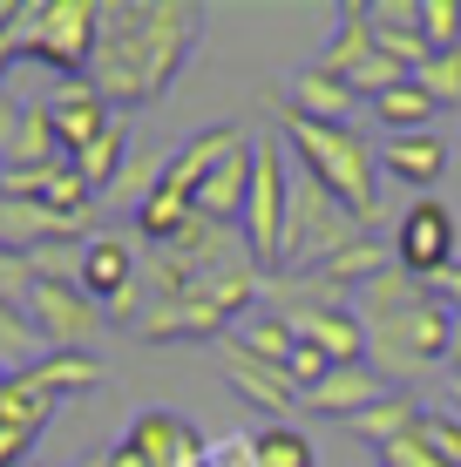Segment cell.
Wrapping results in <instances>:
<instances>
[{
    "mask_svg": "<svg viewBox=\"0 0 461 467\" xmlns=\"http://www.w3.org/2000/svg\"><path fill=\"white\" fill-rule=\"evenodd\" d=\"M197 35H204V7H190V0H109L89 82L102 88L109 109H150L183 75Z\"/></svg>",
    "mask_w": 461,
    "mask_h": 467,
    "instance_id": "6da1fadb",
    "label": "cell"
},
{
    "mask_svg": "<svg viewBox=\"0 0 461 467\" xmlns=\"http://www.w3.org/2000/svg\"><path fill=\"white\" fill-rule=\"evenodd\" d=\"M353 312L367 318V366L393 393H407L421 373H435L448 359V339H455V305L421 285L414 271L387 265L367 292L353 298Z\"/></svg>",
    "mask_w": 461,
    "mask_h": 467,
    "instance_id": "7a4b0ae2",
    "label": "cell"
},
{
    "mask_svg": "<svg viewBox=\"0 0 461 467\" xmlns=\"http://www.w3.org/2000/svg\"><path fill=\"white\" fill-rule=\"evenodd\" d=\"M278 136H285V150L299 156V170L373 231L380 211H387V190H380L387 170H380L373 136H360L353 122H306V116H292V109H278Z\"/></svg>",
    "mask_w": 461,
    "mask_h": 467,
    "instance_id": "3957f363",
    "label": "cell"
},
{
    "mask_svg": "<svg viewBox=\"0 0 461 467\" xmlns=\"http://www.w3.org/2000/svg\"><path fill=\"white\" fill-rule=\"evenodd\" d=\"M109 0H21V27H14V55L55 68L61 82L89 75L95 35H102Z\"/></svg>",
    "mask_w": 461,
    "mask_h": 467,
    "instance_id": "277c9868",
    "label": "cell"
},
{
    "mask_svg": "<svg viewBox=\"0 0 461 467\" xmlns=\"http://www.w3.org/2000/svg\"><path fill=\"white\" fill-rule=\"evenodd\" d=\"M367 223L346 211L340 197H326L306 170L292 176V211H285V257H278V278H306L320 271L326 257H340L346 244H360Z\"/></svg>",
    "mask_w": 461,
    "mask_h": 467,
    "instance_id": "5b68a950",
    "label": "cell"
},
{
    "mask_svg": "<svg viewBox=\"0 0 461 467\" xmlns=\"http://www.w3.org/2000/svg\"><path fill=\"white\" fill-rule=\"evenodd\" d=\"M292 163H285V142L265 136L258 142V176H251V203H245V223H237V237H245V251L258 257L265 278H278V257H285V211H292Z\"/></svg>",
    "mask_w": 461,
    "mask_h": 467,
    "instance_id": "8992f818",
    "label": "cell"
},
{
    "mask_svg": "<svg viewBox=\"0 0 461 467\" xmlns=\"http://www.w3.org/2000/svg\"><path fill=\"white\" fill-rule=\"evenodd\" d=\"M312 68H326V75H340L346 88L360 95V102H373V95H387V88H401V82H414V75L401 68L393 55H380V41H373V21H367V0H346L340 7V35H332V47Z\"/></svg>",
    "mask_w": 461,
    "mask_h": 467,
    "instance_id": "52a82bcc",
    "label": "cell"
},
{
    "mask_svg": "<svg viewBox=\"0 0 461 467\" xmlns=\"http://www.w3.org/2000/svg\"><path fill=\"white\" fill-rule=\"evenodd\" d=\"M27 318H35V332H41V346L47 352H82L95 332H102V305H95L75 278H61L55 265H41V278H35V292H27L21 305Z\"/></svg>",
    "mask_w": 461,
    "mask_h": 467,
    "instance_id": "ba28073f",
    "label": "cell"
},
{
    "mask_svg": "<svg viewBox=\"0 0 461 467\" xmlns=\"http://www.w3.org/2000/svg\"><path fill=\"white\" fill-rule=\"evenodd\" d=\"M387 244H393V265H401V271H414L421 285H441L455 271V211L441 197L407 203Z\"/></svg>",
    "mask_w": 461,
    "mask_h": 467,
    "instance_id": "9c48e42d",
    "label": "cell"
},
{
    "mask_svg": "<svg viewBox=\"0 0 461 467\" xmlns=\"http://www.w3.org/2000/svg\"><path fill=\"white\" fill-rule=\"evenodd\" d=\"M217 366H225L231 393L245 400V407H258L265 420H285V413H299V407H306V393H299V379L285 373V366L258 359V352H251V346H237V339L217 346Z\"/></svg>",
    "mask_w": 461,
    "mask_h": 467,
    "instance_id": "30bf717a",
    "label": "cell"
},
{
    "mask_svg": "<svg viewBox=\"0 0 461 467\" xmlns=\"http://www.w3.org/2000/svg\"><path fill=\"white\" fill-rule=\"evenodd\" d=\"M122 447H136L142 467H204L211 461L204 454V433L190 420H177L170 407H142L130 420V433H122Z\"/></svg>",
    "mask_w": 461,
    "mask_h": 467,
    "instance_id": "8fae6325",
    "label": "cell"
},
{
    "mask_svg": "<svg viewBox=\"0 0 461 467\" xmlns=\"http://www.w3.org/2000/svg\"><path fill=\"white\" fill-rule=\"evenodd\" d=\"M47 116H55V142H61V156H68V163L89 150V142H102L109 129H116V116H109V102H102V88H95L89 75L47 88Z\"/></svg>",
    "mask_w": 461,
    "mask_h": 467,
    "instance_id": "7c38bea8",
    "label": "cell"
},
{
    "mask_svg": "<svg viewBox=\"0 0 461 467\" xmlns=\"http://www.w3.org/2000/svg\"><path fill=\"white\" fill-rule=\"evenodd\" d=\"M68 278L109 312L116 298L136 292V244H130V237H116V231H95V237H82V257H75Z\"/></svg>",
    "mask_w": 461,
    "mask_h": 467,
    "instance_id": "4fadbf2b",
    "label": "cell"
},
{
    "mask_svg": "<svg viewBox=\"0 0 461 467\" xmlns=\"http://www.w3.org/2000/svg\"><path fill=\"white\" fill-rule=\"evenodd\" d=\"M278 318H292V332L306 346H320L332 366L367 359V318H360L353 305H299V312H278Z\"/></svg>",
    "mask_w": 461,
    "mask_h": 467,
    "instance_id": "5bb4252c",
    "label": "cell"
},
{
    "mask_svg": "<svg viewBox=\"0 0 461 467\" xmlns=\"http://www.w3.org/2000/svg\"><path fill=\"white\" fill-rule=\"evenodd\" d=\"M387 393H393V386L360 359V366H332V373L306 393V407H299V413H320V420H346V427H353L360 413H373Z\"/></svg>",
    "mask_w": 461,
    "mask_h": 467,
    "instance_id": "9a60e30c",
    "label": "cell"
},
{
    "mask_svg": "<svg viewBox=\"0 0 461 467\" xmlns=\"http://www.w3.org/2000/svg\"><path fill=\"white\" fill-rule=\"evenodd\" d=\"M251 176H258V142H237V150L225 156V163L211 170V183L197 190V217L204 223H245V203H251Z\"/></svg>",
    "mask_w": 461,
    "mask_h": 467,
    "instance_id": "2e32d148",
    "label": "cell"
},
{
    "mask_svg": "<svg viewBox=\"0 0 461 467\" xmlns=\"http://www.w3.org/2000/svg\"><path fill=\"white\" fill-rule=\"evenodd\" d=\"M237 142H245V129H237V122H211V129H197V136H190L183 150H170L163 183H170V190H183V197H197V190L211 183V170L225 163Z\"/></svg>",
    "mask_w": 461,
    "mask_h": 467,
    "instance_id": "e0dca14e",
    "label": "cell"
},
{
    "mask_svg": "<svg viewBox=\"0 0 461 467\" xmlns=\"http://www.w3.org/2000/svg\"><path fill=\"white\" fill-rule=\"evenodd\" d=\"M278 109H292V116H306V122H353L360 95L346 88L340 75H326V68H299L292 82H285Z\"/></svg>",
    "mask_w": 461,
    "mask_h": 467,
    "instance_id": "ac0fdd59",
    "label": "cell"
},
{
    "mask_svg": "<svg viewBox=\"0 0 461 467\" xmlns=\"http://www.w3.org/2000/svg\"><path fill=\"white\" fill-rule=\"evenodd\" d=\"M380 170L393 176V183H407V190H435L441 183V170H448V142L441 136H387L380 142Z\"/></svg>",
    "mask_w": 461,
    "mask_h": 467,
    "instance_id": "d6986e66",
    "label": "cell"
},
{
    "mask_svg": "<svg viewBox=\"0 0 461 467\" xmlns=\"http://www.w3.org/2000/svg\"><path fill=\"white\" fill-rule=\"evenodd\" d=\"M82 223L41 211V203H21V197H0V257H35L47 237H75Z\"/></svg>",
    "mask_w": 461,
    "mask_h": 467,
    "instance_id": "ffe728a7",
    "label": "cell"
},
{
    "mask_svg": "<svg viewBox=\"0 0 461 467\" xmlns=\"http://www.w3.org/2000/svg\"><path fill=\"white\" fill-rule=\"evenodd\" d=\"M130 150H136V136H130V129H122V122H116V129H109V136H102V142H89V150H82V156H75V163H68V170H75V176H82V183H89V197H95V203H102V197H109V190H116V176H122V163H130Z\"/></svg>",
    "mask_w": 461,
    "mask_h": 467,
    "instance_id": "44dd1931",
    "label": "cell"
},
{
    "mask_svg": "<svg viewBox=\"0 0 461 467\" xmlns=\"http://www.w3.org/2000/svg\"><path fill=\"white\" fill-rule=\"evenodd\" d=\"M163 170H170V156H163V150H142V142H136V150H130V163H122V176H116V190H109L102 203H122V211L136 217L142 203H150L156 190H163Z\"/></svg>",
    "mask_w": 461,
    "mask_h": 467,
    "instance_id": "7402d4cb",
    "label": "cell"
},
{
    "mask_svg": "<svg viewBox=\"0 0 461 467\" xmlns=\"http://www.w3.org/2000/svg\"><path fill=\"white\" fill-rule=\"evenodd\" d=\"M414 427H421V400L414 393H387L373 413H360V420H353V433H360V441H373L380 454H387L393 441H407Z\"/></svg>",
    "mask_w": 461,
    "mask_h": 467,
    "instance_id": "603a6c76",
    "label": "cell"
},
{
    "mask_svg": "<svg viewBox=\"0 0 461 467\" xmlns=\"http://www.w3.org/2000/svg\"><path fill=\"white\" fill-rule=\"evenodd\" d=\"M373 122L387 129V136H421V129L435 122V102H427L421 82H401L387 95H373Z\"/></svg>",
    "mask_w": 461,
    "mask_h": 467,
    "instance_id": "cb8c5ba5",
    "label": "cell"
},
{
    "mask_svg": "<svg viewBox=\"0 0 461 467\" xmlns=\"http://www.w3.org/2000/svg\"><path fill=\"white\" fill-rule=\"evenodd\" d=\"M251 454H258V467H320L306 427H292V420H265L251 433Z\"/></svg>",
    "mask_w": 461,
    "mask_h": 467,
    "instance_id": "d4e9b609",
    "label": "cell"
},
{
    "mask_svg": "<svg viewBox=\"0 0 461 467\" xmlns=\"http://www.w3.org/2000/svg\"><path fill=\"white\" fill-rule=\"evenodd\" d=\"M237 346H251L258 359L285 366V359L299 352V332H292V318H278V312H251V318H245V332H237Z\"/></svg>",
    "mask_w": 461,
    "mask_h": 467,
    "instance_id": "484cf974",
    "label": "cell"
},
{
    "mask_svg": "<svg viewBox=\"0 0 461 467\" xmlns=\"http://www.w3.org/2000/svg\"><path fill=\"white\" fill-rule=\"evenodd\" d=\"M414 82L427 88V102H435V109H455L461 102V47H435V55L414 68Z\"/></svg>",
    "mask_w": 461,
    "mask_h": 467,
    "instance_id": "4316f807",
    "label": "cell"
},
{
    "mask_svg": "<svg viewBox=\"0 0 461 467\" xmlns=\"http://www.w3.org/2000/svg\"><path fill=\"white\" fill-rule=\"evenodd\" d=\"M414 441L427 447L435 467H461V413H435V407H427L421 427H414Z\"/></svg>",
    "mask_w": 461,
    "mask_h": 467,
    "instance_id": "83f0119b",
    "label": "cell"
},
{
    "mask_svg": "<svg viewBox=\"0 0 461 467\" xmlns=\"http://www.w3.org/2000/svg\"><path fill=\"white\" fill-rule=\"evenodd\" d=\"M21 352H27V359H41V332H35V318H27L14 298H0V366L21 359Z\"/></svg>",
    "mask_w": 461,
    "mask_h": 467,
    "instance_id": "f1b7e54d",
    "label": "cell"
},
{
    "mask_svg": "<svg viewBox=\"0 0 461 467\" xmlns=\"http://www.w3.org/2000/svg\"><path fill=\"white\" fill-rule=\"evenodd\" d=\"M427 47H461V0H421Z\"/></svg>",
    "mask_w": 461,
    "mask_h": 467,
    "instance_id": "f546056e",
    "label": "cell"
},
{
    "mask_svg": "<svg viewBox=\"0 0 461 467\" xmlns=\"http://www.w3.org/2000/svg\"><path fill=\"white\" fill-rule=\"evenodd\" d=\"M41 433H21V427H0V467H21L27 454H35Z\"/></svg>",
    "mask_w": 461,
    "mask_h": 467,
    "instance_id": "4dcf8cb0",
    "label": "cell"
},
{
    "mask_svg": "<svg viewBox=\"0 0 461 467\" xmlns=\"http://www.w3.org/2000/svg\"><path fill=\"white\" fill-rule=\"evenodd\" d=\"M21 116H27V109H21V102H14V95H7V88H0V156H7V150H14V136H21Z\"/></svg>",
    "mask_w": 461,
    "mask_h": 467,
    "instance_id": "1f68e13d",
    "label": "cell"
},
{
    "mask_svg": "<svg viewBox=\"0 0 461 467\" xmlns=\"http://www.w3.org/2000/svg\"><path fill=\"white\" fill-rule=\"evenodd\" d=\"M95 467H142V461H136V447H109V454L95 461Z\"/></svg>",
    "mask_w": 461,
    "mask_h": 467,
    "instance_id": "d6a6232c",
    "label": "cell"
},
{
    "mask_svg": "<svg viewBox=\"0 0 461 467\" xmlns=\"http://www.w3.org/2000/svg\"><path fill=\"white\" fill-rule=\"evenodd\" d=\"M435 292H441V298H448V305H455V312H461V265H455V271H448V278H441V285H435Z\"/></svg>",
    "mask_w": 461,
    "mask_h": 467,
    "instance_id": "836d02e7",
    "label": "cell"
},
{
    "mask_svg": "<svg viewBox=\"0 0 461 467\" xmlns=\"http://www.w3.org/2000/svg\"><path fill=\"white\" fill-rule=\"evenodd\" d=\"M448 366L461 373V312H455V339H448Z\"/></svg>",
    "mask_w": 461,
    "mask_h": 467,
    "instance_id": "e575fe53",
    "label": "cell"
},
{
    "mask_svg": "<svg viewBox=\"0 0 461 467\" xmlns=\"http://www.w3.org/2000/svg\"><path fill=\"white\" fill-rule=\"evenodd\" d=\"M448 393H455V407H461V373H455V379H448Z\"/></svg>",
    "mask_w": 461,
    "mask_h": 467,
    "instance_id": "d590c367",
    "label": "cell"
},
{
    "mask_svg": "<svg viewBox=\"0 0 461 467\" xmlns=\"http://www.w3.org/2000/svg\"><path fill=\"white\" fill-rule=\"evenodd\" d=\"M0 197H7V156H0Z\"/></svg>",
    "mask_w": 461,
    "mask_h": 467,
    "instance_id": "8d00e7d4",
    "label": "cell"
},
{
    "mask_svg": "<svg viewBox=\"0 0 461 467\" xmlns=\"http://www.w3.org/2000/svg\"><path fill=\"white\" fill-rule=\"evenodd\" d=\"M0 386H7V366H0Z\"/></svg>",
    "mask_w": 461,
    "mask_h": 467,
    "instance_id": "74e56055",
    "label": "cell"
},
{
    "mask_svg": "<svg viewBox=\"0 0 461 467\" xmlns=\"http://www.w3.org/2000/svg\"><path fill=\"white\" fill-rule=\"evenodd\" d=\"M35 467H55V461H35Z\"/></svg>",
    "mask_w": 461,
    "mask_h": 467,
    "instance_id": "f35d334b",
    "label": "cell"
}]
</instances>
